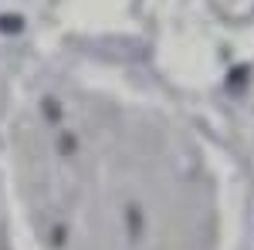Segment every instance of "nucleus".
Instances as JSON below:
<instances>
[]
</instances>
